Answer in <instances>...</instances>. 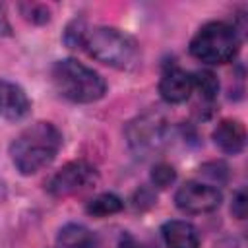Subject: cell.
<instances>
[{"instance_id":"cell-7","label":"cell","mask_w":248,"mask_h":248,"mask_svg":"<svg viewBox=\"0 0 248 248\" xmlns=\"http://www.w3.org/2000/svg\"><path fill=\"white\" fill-rule=\"evenodd\" d=\"M221 202H223V194L215 186L196 182V180L182 184L178 188V192L174 194L176 207L184 213H190V215L215 211L221 205Z\"/></svg>"},{"instance_id":"cell-2","label":"cell","mask_w":248,"mask_h":248,"mask_svg":"<svg viewBox=\"0 0 248 248\" xmlns=\"http://www.w3.org/2000/svg\"><path fill=\"white\" fill-rule=\"evenodd\" d=\"M83 48L97 62L116 70H134L141 60L138 41L116 27L101 25L87 29Z\"/></svg>"},{"instance_id":"cell-12","label":"cell","mask_w":248,"mask_h":248,"mask_svg":"<svg viewBox=\"0 0 248 248\" xmlns=\"http://www.w3.org/2000/svg\"><path fill=\"white\" fill-rule=\"evenodd\" d=\"M58 248H97V236L87 227L78 223H68L58 231Z\"/></svg>"},{"instance_id":"cell-15","label":"cell","mask_w":248,"mask_h":248,"mask_svg":"<svg viewBox=\"0 0 248 248\" xmlns=\"http://www.w3.org/2000/svg\"><path fill=\"white\" fill-rule=\"evenodd\" d=\"M85 35H87V25H85L81 19H74V21L66 27L64 43H66L70 48H83Z\"/></svg>"},{"instance_id":"cell-5","label":"cell","mask_w":248,"mask_h":248,"mask_svg":"<svg viewBox=\"0 0 248 248\" xmlns=\"http://www.w3.org/2000/svg\"><path fill=\"white\" fill-rule=\"evenodd\" d=\"M167 136V120L159 112H143L132 120L126 128V138L132 147L141 157H147L161 149Z\"/></svg>"},{"instance_id":"cell-11","label":"cell","mask_w":248,"mask_h":248,"mask_svg":"<svg viewBox=\"0 0 248 248\" xmlns=\"http://www.w3.org/2000/svg\"><path fill=\"white\" fill-rule=\"evenodd\" d=\"M161 232L169 248H200V232L188 221H167Z\"/></svg>"},{"instance_id":"cell-8","label":"cell","mask_w":248,"mask_h":248,"mask_svg":"<svg viewBox=\"0 0 248 248\" xmlns=\"http://www.w3.org/2000/svg\"><path fill=\"white\" fill-rule=\"evenodd\" d=\"M31 110V101L23 87L14 81L0 79V116L17 122L23 120Z\"/></svg>"},{"instance_id":"cell-10","label":"cell","mask_w":248,"mask_h":248,"mask_svg":"<svg viewBox=\"0 0 248 248\" xmlns=\"http://www.w3.org/2000/svg\"><path fill=\"white\" fill-rule=\"evenodd\" d=\"M244 141H246V130L238 120L225 118L213 130V143L223 153H231V155L240 153L244 147Z\"/></svg>"},{"instance_id":"cell-20","label":"cell","mask_w":248,"mask_h":248,"mask_svg":"<svg viewBox=\"0 0 248 248\" xmlns=\"http://www.w3.org/2000/svg\"><path fill=\"white\" fill-rule=\"evenodd\" d=\"M118 248H143V246H141V242L136 240L130 232H124V234L120 236V240H118Z\"/></svg>"},{"instance_id":"cell-1","label":"cell","mask_w":248,"mask_h":248,"mask_svg":"<svg viewBox=\"0 0 248 248\" xmlns=\"http://www.w3.org/2000/svg\"><path fill=\"white\" fill-rule=\"evenodd\" d=\"M62 145L60 130L50 122H35L19 132L10 145L14 167L21 174H35L48 167Z\"/></svg>"},{"instance_id":"cell-14","label":"cell","mask_w":248,"mask_h":248,"mask_svg":"<svg viewBox=\"0 0 248 248\" xmlns=\"http://www.w3.org/2000/svg\"><path fill=\"white\" fill-rule=\"evenodd\" d=\"M192 83L205 101H213L219 93V79L209 70H198L196 74H192Z\"/></svg>"},{"instance_id":"cell-18","label":"cell","mask_w":248,"mask_h":248,"mask_svg":"<svg viewBox=\"0 0 248 248\" xmlns=\"http://www.w3.org/2000/svg\"><path fill=\"white\" fill-rule=\"evenodd\" d=\"M205 176H209L211 180H217V182H225L227 176H229V169L225 163L221 161H211V163H205L202 169H200Z\"/></svg>"},{"instance_id":"cell-16","label":"cell","mask_w":248,"mask_h":248,"mask_svg":"<svg viewBox=\"0 0 248 248\" xmlns=\"http://www.w3.org/2000/svg\"><path fill=\"white\" fill-rule=\"evenodd\" d=\"M174 178H176V172H174V169H172L170 165H167V163H159V165H155L153 170H151V182H153V186H157V188H169V186L174 182Z\"/></svg>"},{"instance_id":"cell-17","label":"cell","mask_w":248,"mask_h":248,"mask_svg":"<svg viewBox=\"0 0 248 248\" xmlns=\"http://www.w3.org/2000/svg\"><path fill=\"white\" fill-rule=\"evenodd\" d=\"M19 8H21L23 16H25L27 19H31L33 23H45V21H48V17H50L48 8H45L43 4H21Z\"/></svg>"},{"instance_id":"cell-3","label":"cell","mask_w":248,"mask_h":248,"mask_svg":"<svg viewBox=\"0 0 248 248\" xmlns=\"http://www.w3.org/2000/svg\"><path fill=\"white\" fill-rule=\"evenodd\" d=\"M52 83L56 91L72 103H93L107 93V81L85 64L64 58L52 66Z\"/></svg>"},{"instance_id":"cell-6","label":"cell","mask_w":248,"mask_h":248,"mask_svg":"<svg viewBox=\"0 0 248 248\" xmlns=\"http://www.w3.org/2000/svg\"><path fill=\"white\" fill-rule=\"evenodd\" d=\"M95 178H97V170L91 163L83 159L70 161L46 180V192L56 198L72 196L89 188L95 182Z\"/></svg>"},{"instance_id":"cell-9","label":"cell","mask_w":248,"mask_h":248,"mask_svg":"<svg viewBox=\"0 0 248 248\" xmlns=\"http://www.w3.org/2000/svg\"><path fill=\"white\" fill-rule=\"evenodd\" d=\"M194 89L192 83V74L180 70V68H170L163 74L159 81V93L167 103H184Z\"/></svg>"},{"instance_id":"cell-21","label":"cell","mask_w":248,"mask_h":248,"mask_svg":"<svg viewBox=\"0 0 248 248\" xmlns=\"http://www.w3.org/2000/svg\"><path fill=\"white\" fill-rule=\"evenodd\" d=\"M10 33V23L4 16V8L0 6V35H8Z\"/></svg>"},{"instance_id":"cell-19","label":"cell","mask_w":248,"mask_h":248,"mask_svg":"<svg viewBox=\"0 0 248 248\" xmlns=\"http://www.w3.org/2000/svg\"><path fill=\"white\" fill-rule=\"evenodd\" d=\"M246 207H248V198H246V192L244 190H238L232 198V205H231V211L234 217L238 219H244L246 217Z\"/></svg>"},{"instance_id":"cell-13","label":"cell","mask_w":248,"mask_h":248,"mask_svg":"<svg viewBox=\"0 0 248 248\" xmlns=\"http://www.w3.org/2000/svg\"><path fill=\"white\" fill-rule=\"evenodd\" d=\"M122 207H124V202L116 194H108L107 192V194H99L93 200H89L85 211L89 215H93V217H108V215L118 213Z\"/></svg>"},{"instance_id":"cell-4","label":"cell","mask_w":248,"mask_h":248,"mask_svg":"<svg viewBox=\"0 0 248 248\" xmlns=\"http://www.w3.org/2000/svg\"><path fill=\"white\" fill-rule=\"evenodd\" d=\"M240 48L236 27L227 21H209L190 41V54L205 64L231 62Z\"/></svg>"}]
</instances>
